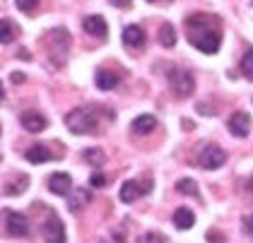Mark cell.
Here are the masks:
<instances>
[{"label":"cell","instance_id":"1","mask_svg":"<svg viewBox=\"0 0 253 243\" xmlns=\"http://www.w3.org/2000/svg\"><path fill=\"white\" fill-rule=\"evenodd\" d=\"M186 29H188V41L198 51H203V53H217L219 51L222 34H219V27H217L214 19L198 12V15H191L186 19Z\"/></svg>","mask_w":253,"mask_h":243},{"label":"cell","instance_id":"2","mask_svg":"<svg viewBox=\"0 0 253 243\" xmlns=\"http://www.w3.org/2000/svg\"><path fill=\"white\" fill-rule=\"evenodd\" d=\"M65 125L73 135H89L97 130V111L94 109H75L65 116Z\"/></svg>","mask_w":253,"mask_h":243},{"label":"cell","instance_id":"3","mask_svg":"<svg viewBox=\"0 0 253 243\" xmlns=\"http://www.w3.org/2000/svg\"><path fill=\"white\" fill-rule=\"evenodd\" d=\"M227 159V152L217 145H203L198 150V157H195V164L203 168H219Z\"/></svg>","mask_w":253,"mask_h":243},{"label":"cell","instance_id":"4","mask_svg":"<svg viewBox=\"0 0 253 243\" xmlns=\"http://www.w3.org/2000/svg\"><path fill=\"white\" fill-rule=\"evenodd\" d=\"M46 46H48V53H51V63L56 60V53L60 56L63 65H65V56H68V46H70V34L60 27V29H53L48 32V39H46Z\"/></svg>","mask_w":253,"mask_h":243},{"label":"cell","instance_id":"5","mask_svg":"<svg viewBox=\"0 0 253 243\" xmlns=\"http://www.w3.org/2000/svg\"><path fill=\"white\" fill-rule=\"evenodd\" d=\"M169 84L174 87L176 96H188L193 92L195 80L191 75V70H181V68H171L169 70Z\"/></svg>","mask_w":253,"mask_h":243},{"label":"cell","instance_id":"6","mask_svg":"<svg viewBox=\"0 0 253 243\" xmlns=\"http://www.w3.org/2000/svg\"><path fill=\"white\" fill-rule=\"evenodd\" d=\"M2 219H5V231L10 236H27L29 234V219L22 214V212H15V209H2Z\"/></svg>","mask_w":253,"mask_h":243},{"label":"cell","instance_id":"7","mask_svg":"<svg viewBox=\"0 0 253 243\" xmlns=\"http://www.w3.org/2000/svg\"><path fill=\"white\" fill-rule=\"evenodd\" d=\"M152 178H142V181H126L123 188H121V200L123 202H133L137 200L140 195H147V193H152Z\"/></svg>","mask_w":253,"mask_h":243},{"label":"cell","instance_id":"8","mask_svg":"<svg viewBox=\"0 0 253 243\" xmlns=\"http://www.w3.org/2000/svg\"><path fill=\"white\" fill-rule=\"evenodd\" d=\"M41 234H43L46 243H65V229H63V222H60L53 212L46 217V222H43V226H41Z\"/></svg>","mask_w":253,"mask_h":243},{"label":"cell","instance_id":"9","mask_svg":"<svg viewBox=\"0 0 253 243\" xmlns=\"http://www.w3.org/2000/svg\"><path fill=\"white\" fill-rule=\"evenodd\" d=\"M229 130L234 137H246L251 130V116L246 111H234L229 118Z\"/></svg>","mask_w":253,"mask_h":243},{"label":"cell","instance_id":"10","mask_svg":"<svg viewBox=\"0 0 253 243\" xmlns=\"http://www.w3.org/2000/svg\"><path fill=\"white\" fill-rule=\"evenodd\" d=\"M20 123L27 132H41V130H46V125H48V121L37 111H24L20 118Z\"/></svg>","mask_w":253,"mask_h":243},{"label":"cell","instance_id":"11","mask_svg":"<svg viewBox=\"0 0 253 243\" xmlns=\"http://www.w3.org/2000/svg\"><path fill=\"white\" fill-rule=\"evenodd\" d=\"M82 27H84V32H87V34H92V37H99V39H106V34H109L106 19L101 17V15H89V17H84Z\"/></svg>","mask_w":253,"mask_h":243},{"label":"cell","instance_id":"12","mask_svg":"<svg viewBox=\"0 0 253 243\" xmlns=\"http://www.w3.org/2000/svg\"><path fill=\"white\" fill-rule=\"evenodd\" d=\"M48 190H51L53 195H70L73 178H70L68 173H53V176L48 178Z\"/></svg>","mask_w":253,"mask_h":243},{"label":"cell","instance_id":"13","mask_svg":"<svg viewBox=\"0 0 253 243\" xmlns=\"http://www.w3.org/2000/svg\"><path fill=\"white\" fill-rule=\"evenodd\" d=\"M123 43L128 48H142L145 46V32L137 27V24H130L123 29Z\"/></svg>","mask_w":253,"mask_h":243},{"label":"cell","instance_id":"14","mask_svg":"<svg viewBox=\"0 0 253 243\" xmlns=\"http://www.w3.org/2000/svg\"><path fill=\"white\" fill-rule=\"evenodd\" d=\"M24 157H27L29 164H43V162H51V159H53V152L48 150L46 145H34V147L27 150Z\"/></svg>","mask_w":253,"mask_h":243},{"label":"cell","instance_id":"15","mask_svg":"<svg viewBox=\"0 0 253 243\" xmlns=\"http://www.w3.org/2000/svg\"><path fill=\"white\" fill-rule=\"evenodd\" d=\"M94 82H97V87L101 89V92H109V89H114V87H118V75L116 73H111V70H99L97 75H94Z\"/></svg>","mask_w":253,"mask_h":243},{"label":"cell","instance_id":"16","mask_svg":"<svg viewBox=\"0 0 253 243\" xmlns=\"http://www.w3.org/2000/svg\"><path fill=\"white\" fill-rule=\"evenodd\" d=\"M157 128V121H155V116H137L135 121L130 123V130L137 132V135H147V132H152Z\"/></svg>","mask_w":253,"mask_h":243},{"label":"cell","instance_id":"17","mask_svg":"<svg viewBox=\"0 0 253 243\" xmlns=\"http://www.w3.org/2000/svg\"><path fill=\"white\" fill-rule=\"evenodd\" d=\"M193 224H195V214L188 209V207H178L174 212V226L176 229L186 231V229H191Z\"/></svg>","mask_w":253,"mask_h":243},{"label":"cell","instance_id":"18","mask_svg":"<svg viewBox=\"0 0 253 243\" xmlns=\"http://www.w3.org/2000/svg\"><path fill=\"white\" fill-rule=\"evenodd\" d=\"M17 34H20L17 24H15V22H10L7 17H2V22H0V41H2V43H10Z\"/></svg>","mask_w":253,"mask_h":243},{"label":"cell","instance_id":"19","mask_svg":"<svg viewBox=\"0 0 253 243\" xmlns=\"http://www.w3.org/2000/svg\"><path fill=\"white\" fill-rule=\"evenodd\" d=\"M239 73L246 77L249 82H253V48H249L244 58H241V63H239Z\"/></svg>","mask_w":253,"mask_h":243},{"label":"cell","instance_id":"20","mask_svg":"<svg viewBox=\"0 0 253 243\" xmlns=\"http://www.w3.org/2000/svg\"><path fill=\"white\" fill-rule=\"evenodd\" d=\"M159 43H162L164 48H171L176 43V32L171 24H162V27H159Z\"/></svg>","mask_w":253,"mask_h":243},{"label":"cell","instance_id":"21","mask_svg":"<svg viewBox=\"0 0 253 243\" xmlns=\"http://www.w3.org/2000/svg\"><path fill=\"white\" fill-rule=\"evenodd\" d=\"M27 186H29V178H27L24 173H20V181H15V183H5V195H20V193L27 190Z\"/></svg>","mask_w":253,"mask_h":243},{"label":"cell","instance_id":"22","mask_svg":"<svg viewBox=\"0 0 253 243\" xmlns=\"http://www.w3.org/2000/svg\"><path fill=\"white\" fill-rule=\"evenodd\" d=\"M75 193H78V198H70V209H73V212H80L82 205L89 202V193L82 190V188H75Z\"/></svg>","mask_w":253,"mask_h":243},{"label":"cell","instance_id":"23","mask_svg":"<svg viewBox=\"0 0 253 243\" xmlns=\"http://www.w3.org/2000/svg\"><path fill=\"white\" fill-rule=\"evenodd\" d=\"M176 190H178L181 195H193V198H198V188H195V181H191V178H181V181L176 183Z\"/></svg>","mask_w":253,"mask_h":243},{"label":"cell","instance_id":"24","mask_svg":"<svg viewBox=\"0 0 253 243\" xmlns=\"http://www.w3.org/2000/svg\"><path fill=\"white\" fill-rule=\"evenodd\" d=\"M84 159L99 168L101 164H104V152H101V150H87V152H84Z\"/></svg>","mask_w":253,"mask_h":243},{"label":"cell","instance_id":"25","mask_svg":"<svg viewBox=\"0 0 253 243\" xmlns=\"http://www.w3.org/2000/svg\"><path fill=\"white\" fill-rule=\"evenodd\" d=\"M137 243H169L162 234H157V231H147V234H142L140 239H137Z\"/></svg>","mask_w":253,"mask_h":243},{"label":"cell","instance_id":"26","mask_svg":"<svg viewBox=\"0 0 253 243\" xmlns=\"http://www.w3.org/2000/svg\"><path fill=\"white\" fill-rule=\"evenodd\" d=\"M15 5H17V10H22V12H32L39 5V0H15Z\"/></svg>","mask_w":253,"mask_h":243},{"label":"cell","instance_id":"27","mask_svg":"<svg viewBox=\"0 0 253 243\" xmlns=\"http://www.w3.org/2000/svg\"><path fill=\"white\" fill-rule=\"evenodd\" d=\"M106 183V178H104V173H99V171H94L92 176H89V186L92 188H101Z\"/></svg>","mask_w":253,"mask_h":243},{"label":"cell","instance_id":"28","mask_svg":"<svg viewBox=\"0 0 253 243\" xmlns=\"http://www.w3.org/2000/svg\"><path fill=\"white\" fill-rule=\"evenodd\" d=\"M244 234L253 241V214H246V217H244Z\"/></svg>","mask_w":253,"mask_h":243},{"label":"cell","instance_id":"29","mask_svg":"<svg viewBox=\"0 0 253 243\" xmlns=\"http://www.w3.org/2000/svg\"><path fill=\"white\" fill-rule=\"evenodd\" d=\"M114 7H121V10H128L130 5H133V0H109Z\"/></svg>","mask_w":253,"mask_h":243},{"label":"cell","instance_id":"30","mask_svg":"<svg viewBox=\"0 0 253 243\" xmlns=\"http://www.w3.org/2000/svg\"><path fill=\"white\" fill-rule=\"evenodd\" d=\"M208 241H212V243H222V236H219V234H214V231H208Z\"/></svg>","mask_w":253,"mask_h":243},{"label":"cell","instance_id":"31","mask_svg":"<svg viewBox=\"0 0 253 243\" xmlns=\"http://www.w3.org/2000/svg\"><path fill=\"white\" fill-rule=\"evenodd\" d=\"M22 80H24V75H22V73H15V75H12V82H22Z\"/></svg>","mask_w":253,"mask_h":243},{"label":"cell","instance_id":"32","mask_svg":"<svg viewBox=\"0 0 253 243\" xmlns=\"http://www.w3.org/2000/svg\"><path fill=\"white\" fill-rule=\"evenodd\" d=\"M147 2H159V0H147Z\"/></svg>","mask_w":253,"mask_h":243},{"label":"cell","instance_id":"33","mask_svg":"<svg viewBox=\"0 0 253 243\" xmlns=\"http://www.w3.org/2000/svg\"><path fill=\"white\" fill-rule=\"evenodd\" d=\"M251 5H253V0H251Z\"/></svg>","mask_w":253,"mask_h":243},{"label":"cell","instance_id":"34","mask_svg":"<svg viewBox=\"0 0 253 243\" xmlns=\"http://www.w3.org/2000/svg\"><path fill=\"white\" fill-rule=\"evenodd\" d=\"M251 188H253V183H251Z\"/></svg>","mask_w":253,"mask_h":243}]
</instances>
